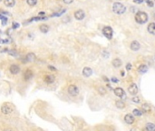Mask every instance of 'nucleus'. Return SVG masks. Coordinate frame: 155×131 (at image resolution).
<instances>
[{
    "mask_svg": "<svg viewBox=\"0 0 155 131\" xmlns=\"http://www.w3.org/2000/svg\"><path fill=\"white\" fill-rule=\"evenodd\" d=\"M135 21L138 24H145L148 21V15L142 11L137 12L135 15Z\"/></svg>",
    "mask_w": 155,
    "mask_h": 131,
    "instance_id": "f257e3e1",
    "label": "nucleus"
},
{
    "mask_svg": "<svg viewBox=\"0 0 155 131\" xmlns=\"http://www.w3.org/2000/svg\"><path fill=\"white\" fill-rule=\"evenodd\" d=\"M113 11H114L115 14H117V15H122V14L126 11V8H125L121 3L116 2V3H114V6H113Z\"/></svg>",
    "mask_w": 155,
    "mask_h": 131,
    "instance_id": "f03ea898",
    "label": "nucleus"
},
{
    "mask_svg": "<svg viewBox=\"0 0 155 131\" xmlns=\"http://www.w3.org/2000/svg\"><path fill=\"white\" fill-rule=\"evenodd\" d=\"M102 34L105 36L106 38L108 39H112L113 38V29L111 26H104L102 28Z\"/></svg>",
    "mask_w": 155,
    "mask_h": 131,
    "instance_id": "7ed1b4c3",
    "label": "nucleus"
},
{
    "mask_svg": "<svg viewBox=\"0 0 155 131\" xmlns=\"http://www.w3.org/2000/svg\"><path fill=\"white\" fill-rule=\"evenodd\" d=\"M68 94L72 97H76L79 94V89L75 85H71L68 86Z\"/></svg>",
    "mask_w": 155,
    "mask_h": 131,
    "instance_id": "20e7f679",
    "label": "nucleus"
},
{
    "mask_svg": "<svg viewBox=\"0 0 155 131\" xmlns=\"http://www.w3.org/2000/svg\"><path fill=\"white\" fill-rule=\"evenodd\" d=\"M12 108L10 107L9 104H4V105H2L1 107V112L3 113L4 115H8V114H10L12 112Z\"/></svg>",
    "mask_w": 155,
    "mask_h": 131,
    "instance_id": "39448f33",
    "label": "nucleus"
},
{
    "mask_svg": "<svg viewBox=\"0 0 155 131\" xmlns=\"http://www.w3.org/2000/svg\"><path fill=\"white\" fill-rule=\"evenodd\" d=\"M9 71L11 74L13 75H17L19 72H20V68L18 67V65H15V64H13L10 66L9 68Z\"/></svg>",
    "mask_w": 155,
    "mask_h": 131,
    "instance_id": "423d86ee",
    "label": "nucleus"
},
{
    "mask_svg": "<svg viewBox=\"0 0 155 131\" xmlns=\"http://www.w3.org/2000/svg\"><path fill=\"white\" fill-rule=\"evenodd\" d=\"M74 15L75 19H77V20H82V19H83L84 18V16H85V14H84V12H83L82 9L76 10Z\"/></svg>",
    "mask_w": 155,
    "mask_h": 131,
    "instance_id": "0eeeda50",
    "label": "nucleus"
},
{
    "mask_svg": "<svg viewBox=\"0 0 155 131\" xmlns=\"http://www.w3.org/2000/svg\"><path fill=\"white\" fill-rule=\"evenodd\" d=\"M44 81L46 84H53L55 81V77L54 75H46L44 77Z\"/></svg>",
    "mask_w": 155,
    "mask_h": 131,
    "instance_id": "6e6552de",
    "label": "nucleus"
},
{
    "mask_svg": "<svg viewBox=\"0 0 155 131\" xmlns=\"http://www.w3.org/2000/svg\"><path fill=\"white\" fill-rule=\"evenodd\" d=\"M35 59H36V56L34 55V53H28L25 57L24 62H33Z\"/></svg>",
    "mask_w": 155,
    "mask_h": 131,
    "instance_id": "1a4fd4ad",
    "label": "nucleus"
},
{
    "mask_svg": "<svg viewBox=\"0 0 155 131\" xmlns=\"http://www.w3.org/2000/svg\"><path fill=\"white\" fill-rule=\"evenodd\" d=\"M33 71L32 70H30V69H27L26 71H25V73H24V79L26 80V81H27V80H30L32 77H33Z\"/></svg>",
    "mask_w": 155,
    "mask_h": 131,
    "instance_id": "9d476101",
    "label": "nucleus"
},
{
    "mask_svg": "<svg viewBox=\"0 0 155 131\" xmlns=\"http://www.w3.org/2000/svg\"><path fill=\"white\" fill-rule=\"evenodd\" d=\"M128 91L129 93L132 94V95H136V94L138 93V87H137L136 84H132L131 86H129Z\"/></svg>",
    "mask_w": 155,
    "mask_h": 131,
    "instance_id": "9b49d317",
    "label": "nucleus"
},
{
    "mask_svg": "<svg viewBox=\"0 0 155 131\" xmlns=\"http://www.w3.org/2000/svg\"><path fill=\"white\" fill-rule=\"evenodd\" d=\"M124 121L129 125H132L134 122V116H132V114H127L124 116Z\"/></svg>",
    "mask_w": 155,
    "mask_h": 131,
    "instance_id": "f8f14e48",
    "label": "nucleus"
},
{
    "mask_svg": "<svg viewBox=\"0 0 155 131\" xmlns=\"http://www.w3.org/2000/svg\"><path fill=\"white\" fill-rule=\"evenodd\" d=\"M114 94H115V96H117V97H124V91H123V89L121 88V87H116V88L114 89Z\"/></svg>",
    "mask_w": 155,
    "mask_h": 131,
    "instance_id": "ddd939ff",
    "label": "nucleus"
},
{
    "mask_svg": "<svg viewBox=\"0 0 155 131\" xmlns=\"http://www.w3.org/2000/svg\"><path fill=\"white\" fill-rule=\"evenodd\" d=\"M93 74V70H92L90 68H84L83 69V75L85 77H89L90 76H92Z\"/></svg>",
    "mask_w": 155,
    "mask_h": 131,
    "instance_id": "4468645a",
    "label": "nucleus"
},
{
    "mask_svg": "<svg viewBox=\"0 0 155 131\" xmlns=\"http://www.w3.org/2000/svg\"><path fill=\"white\" fill-rule=\"evenodd\" d=\"M141 47L140 44H139V42L138 41H132V44H131V49H132V51H137V50H139Z\"/></svg>",
    "mask_w": 155,
    "mask_h": 131,
    "instance_id": "2eb2a0df",
    "label": "nucleus"
},
{
    "mask_svg": "<svg viewBox=\"0 0 155 131\" xmlns=\"http://www.w3.org/2000/svg\"><path fill=\"white\" fill-rule=\"evenodd\" d=\"M39 29L41 31L42 33H47L48 31H49L50 27L48 25H46V24H42L39 26Z\"/></svg>",
    "mask_w": 155,
    "mask_h": 131,
    "instance_id": "dca6fc26",
    "label": "nucleus"
},
{
    "mask_svg": "<svg viewBox=\"0 0 155 131\" xmlns=\"http://www.w3.org/2000/svg\"><path fill=\"white\" fill-rule=\"evenodd\" d=\"M150 111H151V107L149 106V104H147V103L142 104V112L149 113Z\"/></svg>",
    "mask_w": 155,
    "mask_h": 131,
    "instance_id": "f3484780",
    "label": "nucleus"
},
{
    "mask_svg": "<svg viewBox=\"0 0 155 131\" xmlns=\"http://www.w3.org/2000/svg\"><path fill=\"white\" fill-rule=\"evenodd\" d=\"M4 4L7 8H12V7L15 6V0H4Z\"/></svg>",
    "mask_w": 155,
    "mask_h": 131,
    "instance_id": "a211bd4d",
    "label": "nucleus"
},
{
    "mask_svg": "<svg viewBox=\"0 0 155 131\" xmlns=\"http://www.w3.org/2000/svg\"><path fill=\"white\" fill-rule=\"evenodd\" d=\"M112 64H113V66H114V68H120L121 66V59H119V58H114V60H113V62H112Z\"/></svg>",
    "mask_w": 155,
    "mask_h": 131,
    "instance_id": "6ab92c4d",
    "label": "nucleus"
},
{
    "mask_svg": "<svg viewBox=\"0 0 155 131\" xmlns=\"http://www.w3.org/2000/svg\"><path fill=\"white\" fill-rule=\"evenodd\" d=\"M148 70V68L146 65H141L140 67L138 68V71H139V73H141V74H144V73H146Z\"/></svg>",
    "mask_w": 155,
    "mask_h": 131,
    "instance_id": "aec40b11",
    "label": "nucleus"
},
{
    "mask_svg": "<svg viewBox=\"0 0 155 131\" xmlns=\"http://www.w3.org/2000/svg\"><path fill=\"white\" fill-rule=\"evenodd\" d=\"M148 31L152 35H155V23H151L148 26Z\"/></svg>",
    "mask_w": 155,
    "mask_h": 131,
    "instance_id": "412c9836",
    "label": "nucleus"
},
{
    "mask_svg": "<svg viewBox=\"0 0 155 131\" xmlns=\"http://www.w3.org/2000/svg\"><path fill=\"white\" fill-rule=\"evenodd\" d=\"M115 106H116V108L119 109H122L125 108L124 102H122L121 100H117V101L115 102Z\"/></svg>",
    "mask_w": 155,
    "mask_h": 131,
    "instance_id": "4be33fe9",
    "label": "nucleus"
},
{
    "mask_svg": "<svg viewBox=\"0 0 155 131\" xmlns=\"http://www.w3.org/2000/svg\"><path fill=\"white\" fill-rule=\"evenodd\" d=\"M146 128H147L149 131H153L155 129V125L152 123H147V125H146Z\"/></svg>",
    "mask_w": 155,
    "mask_h": 131,
    "instance_id": "5701e85b",
    "label": "nucleus"
},
{
    "mask_svg": "<svg viewBox=\"0 0 155 131\" xmlns=\"http://www.w3.org/2000/svg\"><path fill=\"white\" fill-rule=\"evenodd\" d=\"M98 92L100 95H102V96H104L106 94V89L105 87H103V86H100L98 87Z\"/></svg>",
    "mask_w": 155,
    "mask_h": 131,
    "instance_id": "b1692460",
    "label": "nucleus"
},
{
    "mask_svg": "<svg viewBox=\"0 0 155 131\" xmlns=\"http://www.w3.org/2000/svg\"><path fill=\"white\" fill-rule=\"evenodd\" d=\"M132 113H133V115L135 116H142V112L141 110H139V109H137V108L133 109Z\"/></svg>",
    "mask_w": 155,
    "mask_h": 131,
    "instance_id": "393cba45",
    "label": "nucleus"
},
{
    "mask_svg": "<svg viewBox=\"0 0 155 131\" xmlns=\"http://www.w3.org/2000/svg\"><path fill=\"white\" fill-rule=\"evenodd\" d=\"M8 54L12 56H15V57L18 56V53H17L16 50H8Z\"/></svg>",
    "mask_w": 155,
    "mask_h": 131,
    "instance_id": "a878e982",
    "label": "nucleus"
},
{
    "mask_svg": "<svg viewBox=\"0 0 155 131\" xmlns=\"http://www.w3.org/2000/svg\"><path fill=\"white\" fill-rule=\"evenodd\" d=\"M27 4L29 5V6H31V7H34V6H35L36 5V3H37V0H27Z\"/></svg>",
    "mask_w": 155,
    "mask_h": 131,
    "instance_id": "bb28decb",
    "label": "nucleus"
},
{
    "mask_svg": "<svg viewBox=\"0 0 155 131\" xmlns=\"http://www.w3.org/2000/svg\"><path fill=\"white\" fill-rule=\"evenodd\" d=\"M132 101L134 102V103H136V104H138V103H140V98L138 97H133L132 98Z\"/></svg>",
    "mask_w": 155,
    "mask_h": 131,
    "instance_id": "cd10ccee",
    "label": "nucleus"
},
{
    "mask_svg": "<svg viewBox=\"0 0 155 131\" xmlns=\"http://www.w3.org/2000/svg\"><path fill=\"white\" fill-rule=\"evenodd\" d=\"M18 27H19L18 23H16V22L13 23V28H14V29H16V28H18Z\"/></svg>",
    "mask_w": 155,
    "mask_h": 131,
    "instance_id": "c85d7f7f",
    "label": "nucleus"
},
{
    "mask_svg": "<svg viewBox=\"0 0 155 131\" xmlns=\"http://www.w3.org/2000/svg\"><path fill=\"white\" fill-rule=\"evenodd\" d=\"M143 1L144 0H133V2L136 4H142V3H143Z\"/></svg>",
    "mask_w": 155,
    "mask_h": 131,
    "instance_id": "c756f323",
    "label": "nucleus"
},
{
    "mask_svg": "<svg viewBox=\"0 0 155 131\" xmlns=\"http://www.w3.org/2000/svg\"><path fill=\"white\" fill-rule=\"evenodd\" d=\"M1 19H2V21H3V23H2V24H3V25H4V26H5V25L7 24V19L6 18L5 16H3V17H2V18H1Z\"/></svg>",
    "mask_w": 155,
    "mask_h": 131,
    "instance_id": "7c9ffc66",
    "label": "nucleus"
},
{
    "mask_svg": "<svg viewBox=\"0 0 155 131\" xmlns=\"http://www.w3.org/2000/svg\"><path fill=\"white\" fill-rule=\"evenodd\" d=\"M65 4H71V3H73L74 2V0H63Z\"/></svg>",
    "mask_w": 155,
    "mask_h": 131,
    "instance_id": "2f4dec72",
    "label": "nucleus"
},
{
    "mask_svg": "<svg viewBox=\"0 0 155 131\" xmlns=\"http://www.w3.org/2000/svg\"><path fill=\"white\" fill-rule=\"evenodd\" d=\"M48 68H49L50 70H52V71H56V68H54L53 66H48Z\"/></svg>",
    "mask_w": 155,
    "mask_h": 131,
    "instance_id": "473e14b6",
    "label": "nucleus"
},
{
    "mask_svg": "<svg viewBox=\"0 0 155 131\" xmlns=\"http://www.w3.org/2000/svg\"><path fill=\"white\" fill-rule=\"evenodd\" d=\"M147 5H148V6H149V7H151V8H152V7H153V3H152V2H151V0H150V1H149V2H148V3H147Z\"/></svg>",
    "mask_w": 155,
    "mask_h": 131,
    "instance_id": "72a5a7b5",
    "label": "nucleus"
},
{
    "mask_svg": "<svg viewBox=\"0 0 155 131\" xmlns=\"http://www.w3.org/2000/svg\"><path fill=\"white\" fill-rule=\"evenodd\" d=\"M111 80H112L114 83H117L118 82V79L116 78V77H112V79H111Z\"/></svg>",
    "mask_w": 155,
    "mask_h": 131,
    "instance_id": "f704fd0d",
    "label": "nucleus"
},
{
    "mask_svg": "<svg viewBox=\"0 0 155 131\" xmlns=\"http://www.w3.org/2000/svg\"><path fill=\"white\" fill-rule=\"evenodd\" d=\"M45 15H46L45 12H39V13H38V15H39V16H44Z\"/></svg>",
    "mask_w": 155,
    "mask_h": 131,
    "instance_id": "c9c22d12",
    "label": "nucleus"
},
{
    "mask_svg": "<svg viewBox=\"0 0 155 131\" xmlns=\"http://www.w3.org/2000/svg\"><path fill=\"white\" fill-rule=\"evenodd\" d=\"M131 68H132V65H131V64H128V65L126 66V69H127V70H130Z\"/></svg>",
    "mask_w": 155,
    "mask_h": 131,
    "instance_id": "e433bc0d",
    "label": "nucleus"
},
{
    "mask_svg": "<svg viewBox=\"0 0 155 131\" xmlns=\"http://www.w3.org/2000/svg\"><path fill=\"white\" fill-rule=\"evenodd\" d=\"M4 131H12L11 128H5Z\"/></svg>",
    "mask_w": 155,
    "mask_h": 131,
    "instance_id": "4c0bfd02",
    "label": "nucleus"
},
{
    "mask_svg": "<svg viewBox=\"0 0 155 131\" xmlns=\"http://www.w3.org/2000/svg\"><path fill=\"white\" fill-rule=\"evenodd\" d=\"M103 79H104V81H108V78L106 77H103Z\"/></svg>",
    "mask_w": 155,
    "mask_h": 131,
    "instance_id": "58836bf2",
    "label": "nucleus"
},
{
    "mask_svg": "<svg viewBox=\"0 0 155 131\" xmlns=\"http://www.w3.org/2000/svg\"><path fill=\"white\" fill-rule=\"evenodd\" d=\"M121 76H122V77L124 76V72H123V71H121Z\"/></svg>",
    "mask_w": 155,
    "mask_h": 131,
    "instance_id": "ea45409f",
    "label": "nucleus"
},
{
    "mask_svg": "<svg viewBox=\"0 0 155 131\" xmlns=\"http://www.w3.org/2000/svg\"><path fill=\"white\" fill-rule=\"evenodd\" d=\"M142 131H149V130H148L147 128H146V127H145V128H144V129H143V130H142Z\"/></svg>",
    "mask_w": 155,
    "mask_h": 131,
    "instance_id": "a19ab883",
    "label": "nucleus"
},
{
    "mask_svg": "<svg viewBox=\"0 0 155 131\" xmlns=\"http://www.w3.org/2000/svg\"><path fill=\"white\" fill-rule=\"evenodd\" d=\"M153 17H154V18H155V14H154V15H153Z\"/></svg>",
    "mask_w": 155,
    "mask_h": 131,
    "instance_id": "79ce46f5",
    "label": "nucleus"
},
{
    "mask_svg": "<svg viewBox=\"0 0 155 131\" xmlns=\"http://www.w3.org/2000/svg\"><path fill=\"white\" fill-rule=\"evenodd\" d=\"M1 1H3V0H0V2H1Z\"/></svg>",
    "mask_w": 155,
    "mask_h": 131,
    "instance_id": "37998d69",
    "label": "nucleus"
},
{
    "mask_svg": "<svg viewBox=\"0 0 155 131\" xmlns=\"http://www.w3.org/2000/svg\"><path fill=\"white\" fill-rule=\"evenodd\" d=\"M153 131H155V129H154V130H153Z\"/></svg>",
    "mask_w": 155,
    "mask_h": 131,
    "instance_id": "c03bdc74",
    "label": "nucleus"
},
{
    "mask_svg": "<svg viewBox=\"0 0 155 131\" xmlns=\"http://www.w3.org/2000/svg\"><path fill=\"white\" fill-rule=\"evenodd\" d=\"M154 58H155V56H154Z\"/></svg>",
    "mask_w": 155,
    "mask_h": 131,
    "instance_id": "a18cd8bd",
    "label": "nucleus"
}]
</instances>
